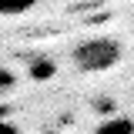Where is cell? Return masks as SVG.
<instances>
[{
    "instance_id": "1",
    "label": "cell",
    "mask_w": 134,
    "mask_h": 134,
    "mask_svg": "<svg viewBox=\"0 0 134 134\" xmlns=\"http://www.w3.org/2000/svg\"><path fill=\"white\" fill-rule=\"evenodd\" d=\"M121 60V44L114 37H87L74 47V64L87 70V74H97V70H111Z\"/></svg>"
},
{
    "instance_id": "2",
    "label": "cell",
    "mask_w": 134,
    "mask_h": 134,
    "mask_svg": "<svg viewBox=\"0 0 134 134\" xmlns=\"http://www.w3.org/2000/svg\"><path fill=\"white\" fill-rule=\"evenodd\" d=\"M97 134H134V121L124 117V114H114L97 127Z\"/></svg>"
},
{
    "instance_id": "3",
    "label": "cell",
    "mask_w": 134,
    "mask_h": 134,
    "mask_svg": "<svg viewBox=\"0 0 134 134\" xmlns=\"http://www.w3.org/2000/svg\"><path fill=\"white\" fill-rule=\"evenodd\" d=\"M34 7V0H0V14L3 17H17V14H27Z\"/></svg>"
},
{
    "instance_id": "4",
    "label": "cell",
    "mask_w": 134,
    "mask_h": 134,
    "mask_svg": "<svg viewBox=\"0 0 134 134\" xmlns=\"http://www.w3.org/2000/svg\"><path fill=\"white\" fill-rule=\"evenodd\" d=\"M10 87H14V74L7 67H0V91H10Z\"/></svg>"
},
{
    "instance_id": "5",
    "label": "cell",
    "mask_w": 134,
    "mask_h": 134,
    "mask_svg": "<svg viewBox=\"0 0 134 134\" xmlns=\"http://www.w3.org/2000/svg\"><path fill=\"white\" fill-rule=\"evenodd\" d=\"M0 134H20V131H17V124H10V121L0 117Z\"/></svg>"
},
{
    "instance_id": "6",
    "label": "cell",
    "mask_w": 134,
    "mask_h": 134,
    "mask_svg": "<svg viewBox=\"0 0 134 134\" xmlns=\"http://www.w3.org/2000/svg\"><path fill=\"white\" fill-rule=\"evenodd\" d=\"M30 70L37 74V77H47V74H50V64H34Z\"/></svg>"
}]
</instances>
